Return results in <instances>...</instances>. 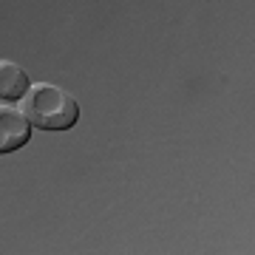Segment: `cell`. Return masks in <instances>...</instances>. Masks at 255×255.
<instances>
[{"mask_svg": "<svg viewBox=\"0 0 255 255\" xmlns=\"http://www.w3.org/2000/svg\"><path fill=\"white\" fill-rule=\"evenodd\" d=\"M31 139V122L23 117V111L0 105V153H14Z\"/></svg>", "mask_w": 255, "mask_h": 255, "instance_id": "7a4b0ae2", "label": "cell"}, {"mask_svg": "<svg viewBox=\"0 0 255 255\" xmlns=\"http://www.w3.org/2000/svg\"><path fill=\"white\" fill-rule=\"evenodd\" d=\"M31 88L28 82V74L20 68L17 63H9V60H0V100L3 102H17L23 100Z\"/></svg>", "mask_w": 255, "mask_h": 255, "instance_id": "3957f363", "label": "cell"}, {"mask_svg": "<svg viewBox=\"0 0 255 255\" xmlns=\"http://www.w3.org/2000/svg\"><path fill=\"white\" fill-rule=\"evenodd\" d=\"M23 117L43 130H68L80 122V102L63 88L40 82L23 97Z\"/></svg>", "mask_w": 255, "mask_h": 255, "instance_id": "6da1fadb", "label": "cell"}]
</instances>
